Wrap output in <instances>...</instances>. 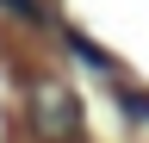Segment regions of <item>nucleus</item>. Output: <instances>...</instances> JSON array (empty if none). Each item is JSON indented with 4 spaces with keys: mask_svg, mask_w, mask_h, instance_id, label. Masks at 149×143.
Returning <instances> with one entry per match:
<instances>
[{
    "mask_svg": "<svg viewBox=\"0 0 149 143\" xmlns=\"http://www.w3.org/2000/svg\"><path fill=\"white\" fill-rule=\"evenodd\" d=\"M31 131L44 143H74L81 137V100H74V87H62V81H37L31 87Z\"/></svg>",
    "mask_w": 149,
    "mask_h": 143,
    "instance_id": "nucleus-1",
    "label": "nucleus"
},
{
    "mask_svg": "<svg viewBox=\"0 0 149 143\" xmlns=\"http://www.w3.org/2000/svg\"><path fill=\"white\" fill-rule=\"evenodd\" d=\"M0 6L19 13V19H31V25H44V6H37V0H0Z\"/></svg>",
    "mask_w": 149,
    "mask_h": 143,
    "instance_id": "nucleus-2",
    "label": "nucleus"
},
{
    "mask_svg": "<svg viewBox=\"0 0 149 143\" xmlns=\"http://www.w3.org/2000/svg\"><path fill=\"white\" fill-rule=\"evenodd\" d=\"M124 106H130L137 118H149V93H124Z\"/></svg>",
    "mask_w": 149,
    "mask_h": 143,
    "instance_id": "nucleus-3",
    "label": "nucleus"
}]
</instances>
